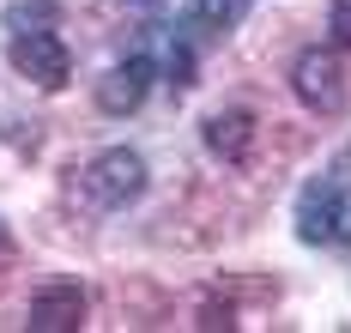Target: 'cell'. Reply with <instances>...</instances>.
<instances>
[{
	"mask_svg": "<svg viewBox=\"0 0 351 333\" xmlns=\"http://www.w3.org/2000/svg\"><path fill=\"white\" fill-rule=\"evenodd\" d=\"M346 194H351V151L297 194V236L303 243H339L346 236Z\"/></svg>",
	"mask_w": 351,
	"mask_h": 333,
	"instance_id": "cell-1",
	"label": "cell"
},
{
	"mask_svg": "<svg viewBox=\"0 0 351 333\" xmlns=\"http://www.w3.org/2000/svg\"><path fill=\"white\" fill-rule=\"evenodd\" d=\"M79 188H85V200H91L97 212H121V206H134L145 194V158L128 151V146H109V151H97V158L85 164Z\"/></svg>",
	"mask_w": 351,
	"mask_h": 333,
	"instance_id": "cell-2",
	"label": "cell"
},
{
	"mask_svg": "<svg viewBox=\"0 0 351 333\" xmlns=\"http://www.w3.org/2000/svg\"><path fill=\"white\" fill-rule=\"evenodd\" d=\"M291 91H297L315 115H339L351 103V73L339 67L333 49H303L297 67H291Z\"/></svg>",
	"mask_w": 351,
	"mask_h": 333,
	"instance_id": "cell-3",
	"label": "cell"
},
{
	"mask_svg": "<svg viewBox=\"0 0 351 333\" xmlns=\"http://www.w3.org/2000/svg\"><path fill=\"white\" fill-rule=\"evenodd\" d=\"M6 61H12L25 79H36L43 91H61V85L73 79V55H67V42L55 37L49 25H43V31H12Z\"/></svg>",
	"mask_w": 351,
	"mask_h": 333,
	"instance_id": "cell-4",
	"label": "cell"
},
{
	"mask_svg": "<svg viewBox=\"0 0 351 333\" xmlns=\"http://www.w3.org/2000/svg\"><path fill=\"white\" fill-rule=\"evenodd\" d=\"M85 315H91V297L79 291V285H49V291L31 297L25 328H31V333H79V328H85Z\"/></svg>",
	"mask_w": 351,
	"mask_h": 333,
	"instance_id": "cell-5",
	"label": "cell"
},
{
	"mask_svg": "<svg viewBox=\"0 0 351 333\" xmlns=\"http://www.w3.org/2000/svg\"><path fill=\"white\" fill-rule=\"evenodd\" d=\"M152 55H134V61H121V67H109L97 79V110L104 115H134L145 103V91H152Z\"/></svg>",
	"mask_w": 351,
	"mask_h": 333,
	"instance_id": "cell-6",
	"label": "cell"
},
{
	"mask_svg": "<svg viewBox=\"0 0 351 333\" xmlns=\"http://www.w3.org/2000/svg\"><path fill=\"white\" fill-rule=\"evenodd\" d=\"M248 146H254V115H248V110H212L206 115V151H212V158L243 164Z\"/></svg>",
	"mask_w": 351,
	"mask_h": 333,
	"instance_id": "cell-7",
	"label": "cell"
},
{
	"mask_svg": "<svg viewBox=\"0 0 351 333\" xmlns=\"http://www.w3.org/2000/svg\"><path fill=\"white\" fill-rule=\"evenodd\" d=\"M55 12H61L55 0H12L6 6V31H25V25L43 31V25H55Z\"/></svg>",
	"mask_w": 351,
	"mask_h": 333,
	"instance_id": "cell-8",
	"label": "cell"
},
{
	"mask_svg": "<svg viewBox=\"0 0 351 333\" xmlns=\"http://www.w3.org/2000/svg\"><path fill=\"white\" fill-rule=\"evenodd\" d=\"M248 0H194V25H212V31H230L243 18Z\"/></svg>",
	"mask_w": 351,
	"mask_h": 333,
	"instance_id": "cell-9",
	"label": "cell"
},
{
	"mask_svg": "<svg viewBox=\"0 0 351 333\" xmlns=\"http://www.w3.org/2000/svg\"><path fill=\"white\" fill-rule=\"evenodd\" d=\"M327 37L351 49V0H333V12H327Z\"/></svg>",
	"mask_w": 351,
	"mask_h": 333,
	"instance_id": "cell-10",
	"label": "cell"
},
{
	"mask_svg": "<svg viewBox=\"0 0 351 333\" xmlns=\"http://www.w3.org/2000/svg\"><path fill=\"white\" fill-rule=\"evenodd\" d=\"M6 249H12V243H6V230H0V255H6Z\"/></svg>",
	"mask_w": 351,
	"mask_h": 333,
	"instance_id": "cell-11",
	"label": "cell"
},
{
	"mask_svg": "<svg viewBox=\"0 0 351 333\" xmlns=\"http://www.w3.org/2000/svg\"><path fill=\"white\" fill-rule=\"evenodd\" d=\"M140 6H152V0H140Z\"/></svg>",
	"mask_w": 351,
	"mask_h": 333,
	"instance_id": "cell-12",
	"label": "cell"
}]
</instances>
